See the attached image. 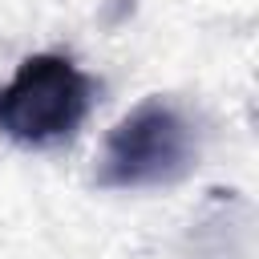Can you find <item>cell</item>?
I'll use <instances>...</instances> for the list:
<instances>
[{
  "mask_svg": "<svg viewBox=\"0 0 259 259\" xmlns=\"http://www.w3.org/2000/svg\"><path fill=\"white\" fill-rule=\"evenodd\" d=\"M93 109V77L61 53H32L0 85V134L49 146L81 130Z\"/></svg>",
  "mask_w": 259,
  "mask_h": 259,
  "instance_id": "obj_2",
  "label": "cell"
},
{
  "mask_svg": "<svg viewBox=\"0 0 259 259\" xmlns=\"http://www.w3.org/2000/svg\"><path fill=\"white\" fill-rule=\"evenodd\" d=\"M198 130L186 109L170 97L138 101L101 142L93 182L105 190L170 186L194 170Z\"/></svg>",
  "mask_w": 259,
  "mask_h": 259,
  "instance_id": "obj_1",
  "label": "cell"
}]
</instances>
